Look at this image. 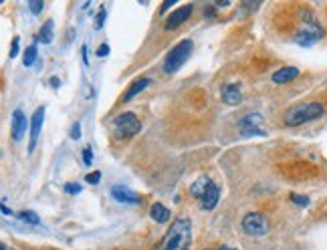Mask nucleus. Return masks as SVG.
Returning a JSON list of instances; mask_svg holds the SVG:
<instances>
[{"instance_id": "1", "label": "nucleus", "mask_w": 327, "mask_h": 250, "mask_svg": "<svg viewBox=\"0 0 327 250\" xmlns=\"http://www.w3.org/2000/svg\"><path fill=\"white\" fill-rule=\"evenodd\" d=\"M190 242V220L188 218H176L168 232L164 234L158 250H184Z\"/></svg>"}, {"instance_id": "2", "label": "nucleus", "mask_w": 327, "mask_h": 250, "mask_svg": "<svg viewBox=\"0 0 327 250\" xmlns=\"http://www.w3.org/2000/svg\"><path fill=\"white\" fill-rule=\"evenodd\" d=\"M323 111H325V107H323L321 103H317V101L293 105V107L285 113V125H289V127H297V125L309 123V121L321 117Z\"/></svg>"}, {"instance_id": "3", "label": "nucleus", "mask_w": 327, "mask_h": 250, "mask_svg": "<svg viewBox=\"0 0 327 250\" xmlns=\"http://www.w3.org/2000/svg\"><path fill=\"white\" fill-rule=\"evenodd\" d=\"M192 48H194V44H192V40L190 38H184V40H180L172 51L166 55V61H164V71L166 73H176L178 69H182V65L190 59V55H192Z\"/></svg>"}, {"instance_id": "4", "label": "nucleus", "mask_w": 327, "mask_h": 250, "mask_svg": "<svg viewBox=\"0 0 327 250\" xmlns=\"http://www.w3.org/2000/svg\"><path fill=\"white\" fill-rule=\"evenodd\" d=\"M323 38V28L309 16V20L295 32V36H293V40L297 42V44H301V46H311V44H315L317 40H321Z\"/></svg>"}, {"instance_id": "5", "label": "nucleus", "mask_w": 327, "mask_h": 250, "mask_svg": "<svg viewBox=\"0 0 327 250\" xmlns=\"http://www.w3.org/2000/svg\"><path fill=\"white\" fill-rule=\"evenodd\" d=\"M114 125H116V129H118V133L124 135V137H132V135H136V133L142 129L140 119H138L136 113H132V111L120 113V115L114 119Z\"/></svg>"}, {"instance_id": "6", "label": "nucleus", "mask_w": 327, "mask_h": 250, "mask_svg": "<svg viewBox=\"0 0 327 250\" xmlns=\"http://www.w3.org/2000/svg\"><path fill=\"white\" fill-rule=\"evenodd\" d=\"M242 230L248 236H262L268 232V220L260 212H248L242 218Z\"/></svg>"}, {"instance_id": "7", "label": "nucleus", "mask_w": 327, "mask_h": 250, "mask_svg": "<svg viewBox=\"0 0 327 250\" xmlns=\"http://www.w3.org/2000/svg\"><path fill=\"white\" fill-rule=\"evenodd\" d=\"M10 129H12V139L20 141L28 129L26 125V115L22 113V109H14L12 111V119H10Z\"/></svg>"}, {"instance_id": "8", "label": "nucleus", "mask_w": 327, "mask_h": 250, "mask_svg": "<svg viewBox=\"0 0 327 250\" xmlns=\"http://www.w3.org/2000/svg\"><path fill=\"white\" fill-rule=\"evenodd\" d=\"M42 121H44V107H38L30 119V143H28V152L32 154V149L36 147V139L40 135L42 129Z\"/></svg>"}, {"instance_id": "9", "label": "nucleus", "mask_w": 327, "mask_h": 250, "mask_svg": "<svg viewBox=\"0 0 327 250\" xmlns=\"http://www.w3.org/2000/svg\"><path fill=\"white\" fill-rule=\"evenodd\" d=\"M192 4H184V6H180V8H176L170 16H168V20H166V28L170 30V28H178L182 22H186L188 18H190V14H192Z\"/></svg>"}, {"instance_id": "10", "label": "nucleus", "mask_w": 327, "mask_h": 250, "mask_svg": "<svg viewBox=\"0 0 327 250\" xmlns=\"http://www.w3.org/2000/svg\"><path fill=\"white\" fill-rule=\"evenodd\" d=\"M260 121H262V117L256 115V113H250V115L242 117L240 119V133L242 135H266L262 129L256 127V123H260Z\"/></svg>"}, {"instance_id": "11", "label": "nucleus", "mask_w": 327, "mask_h": 250, "mask_svg": "<svg viewBox=\"0 0 327 250\" xmlns=\"http://www.w3.org/2000/svg\"><path fill=\"white\" fill-rule=\"evenodd\" d=\"M112 196L118 200V202H122V204H138V202H142L140 194L132 192V190L126 188V186H114V188H112Z\"/></svg>"}, {"instance_id": "12", "label": "nucleus", "mask_w": 327, "mask_h": 250, "mask_svg": "<svg viewBox=\"0 0 327 250\" xmlns=\"http://www.w3.org/2000/svg\"><path fill=\"white\" fill-rule=\"evenodd\" d=\"M218 200H220V188H218L216 184H210L208 192L200 200V206H202V210H214V206L218 204Z\"/></svg>"}, {"instance_id": "13", "label": "nucleus", "mask_w": 327, "mask_h": 250, "mask_svg": "<svg viewBox=\"0 0 327 250\" xmlns=\"http://www.w3.org/2000/svg\"><path fill=\"white\" fill-rule=\"evenodd\" d=\"M222 101L226 103V105H238L240 101H242V93H240V89H238V85H226L224 87V91H222Z\"/></svg>"}, {"instance_id": "14", "label": "nucleus", "mask_w": 327, "mask_h": 250, "mask_svg": "<svg viewBox=\"0 0 327 250\" xmlns=\"http://www.w3.org/2000/svg\"><path fill=\"white\" fill-rule=\"evenodd\" d=\"M297 75H299V69H297V67H283V69H279V71L272 73V83L283 85V83L293 81Z\"/></svg>"}, {"instance_id": "15", "label": "nucleus", "mask_w": 327, "mask_h": 250, "mask_svg": "<svg viewBox=\"0 0 327 250\" xmlns=\"http://www.w3.org/2000/svg\"><path fill=\"white\" fill-rule=\"evenodd\" d=\"M150 83H152V79H148V77H140V79H136V81L130 85V89L124 93L122 99H124V101H132V99H134L138 93H142Z\"/></svg>"}, {"instance_id": "16", "label": "nucleus", "mask_w": 327, "mask_h": 250, "mask_svg": "<svg viewBox=\"0 0 327 250\" xmlns=\"http://www.w3.org/2000/svg\"><path fill=\"white\" fill-rule=\"evenodd\" d=\"M210 178H206V176H200L192 186H190V196L192 198H200L202 200V196L208 192V188H210Z\"/></svg>"}, {"instance_id": "17", "label": "nucleus", "mask_w": 327, "mask_h": 250, "mask_svg": "<svg viewBox=\"0 0 327 250\" xmlns=\"http://www.w3.org/2000/svg\"><path fill=\"white\" fill-rule=\"evenodd\" d=\"M150 216H152V220L158 222V224H166V222L170 220V210L164 206V204H154L152 210H150Z\"/></svg>"}, {"instance_id": "18", "label": "nucleus", "mask_w": 327, "mask_h": 250, "mask_svg": "<svg viewBox=\"0 0 327 250\" xmlns=\"http://www.w3.org/2000/svg\"><path fill=\"white\" fill-rule=\"evenodd\" d=\"M52 26H54L52 20H46V22L40 26V30H38V40H40L42 44H48V42L52 40Z\"/></svg>"}, {"instance_id": "19", "label": "nucleus", "mask_w": 327, "mask_h": 250, "mask_svg": "<svg viewBox=\"0 0 327 250\" xmlns=\"http://www.w3.org/2000/svg\"><path fill=\"white\" fill-rule=\"evenodd\" d=\"M24 67H32L34 65V61H36V46L34 44H30L26 51H24Z\"/></svg>"}, {"instance_id": "20", "label": "nucleus", "mask_w": 327, "mask_h": 250, "mask_svg": "<svg viewBox=\"0 0 327 250\" xmlns=\"http://www.w3.org/2000/svg\"><path fill=\"white\" fill-rule=\"evenodd\" d=\"M20 220H24V222H28V224H32V226H36L40 220H38V216L32 212V210H24L22 214H20Z\"/></svg>"}, {"instance_id": "21", "label": "nucleus", "mask_w": 327, "mask_h": 250, "mask_svg": "<svg viewBox=\"0 0 327 250\" xmlns=\"http://www.w3.org/2000/svg\"><path fill=\"white\" fill-rule=\"evenodd\" d=\"M28 8H30L32 14H38V12H42L44 4H42V0H30V2H28Z\"/></svg>"}, {"instance_id": "22", "label": "nucleus", "mask_w": 327, "mask_h": 250, "mask_svg": "<svg viewBox=\"0 0 327 250\" xmlns=\"http://www.w3.org/2000/svg\"><path fill=\"white\" fill-rule=\"evenodd\" d=\"M291 200H293V202L297 204V206H309V198L307 196H299V194H291Z\"/></svg>"}, {"instance_id": "23", "label": "nucleus", "mask_w": 327, "mask_h": 250, "mask_svg": "<svg viewBox=\"0 0 327 250\" xmlns=\"http://www.w3.org/2000/svg\"><path fill=\"white\" fill-rule=\"evenodd\" d=\"M103 22H105V6H101V8H99L97 20H95V28H103Z\"/></svg>"}, {"instance_id": "24", "label": "nucleus", "mask_w": 327, "mask_h": 250, "mask_svg": "<svg viewBox=\"0 0 327 250\" xmlns=\"http://www.w3.org/2000/svg\"><path fill=\"white\" fill-rule=\"evenodd\" d=\"M18 46H20V38L14 36V38H12V48H10V59H14V57L18 55Z\"/></svg>"}, {"instance_id": "25", "label": "nucleus", "mask_w": 327, "mask_h": 250, "mask_svg": "<svg viewBox=\"0 0 327 250\" xmlns=\"http://www.w3.org/2000/svg\"><path fill=\"white\" fill-rule=\"evenodd\" d=\"M85 180H87L89 184H93V186H95V184H99V180H101V172H93V174H87V176H85Z\"/></svg>"}, {"instance_id": "26", "label": "nucleus", "mask_w": 327, "mask_h": 250, "mask_svg": "<svg viewBox=\"0 0 327 250\" xmlns=\"http://www.w3.org/2000/svg\"><path fill=\"white\" fill-rule=\"evenodd\" d=\"M65 192L71 194V196H75V194L81 192V184H67V186H65Z\"/></svg>"}, {"instance_id": "27", "label": "nucleus", "mask_w": 327, "mask_h": 250, "mask_svg": "<svg viewBox=\"0 0 327 250\" xmlns=\"http://www.w3.org/2000/svg\"><path fill=\"white\" fill-rule=\"evenodd\" d=\"M83 164L85 166H91L93 164V152H91V147H87L85 152H83Z\"/></svg>"}, {"instance_id": "28", "label": "nucleus", "mask_w": 327, "mask_h": 250, "mask_svg": "<svg viewBox=\"0 0 327 250\" xmlns=\"http://www.w3.org/2000/svg\"><path fill=\"white\" fill-rule=\"evenodd\" d=\"M71 137H73V139H79V137H81V125H79V123H75V125L71 127Z\"/></svg>"}, {"instance_id": "29", "label": "nucleus", "mask_w": 327, "mask_h": 250, "mask_svg": "<svg viewBox=\"0 0 327 250\" xmlns=\"http://www.w3.org/2000/svg\"><path fill=\"white\" fill-rule=\"evenodd\" d=\"M107 53H109V44H101L99 51H97V55H99V57H105Z\"/></svg>"}, {"instance_id": "30", "label": "nucleus", "mask_w": 327, "mask_h": 250, "mask_svg": "<svg viewBox=\"0 0 327 250\" xmlns=\"http://www.w3.org/2000/svg\"><path fill=\"white\" fill-rule=\"evenodd\" d=\"M170 6H174V0H168V2H164V4H162V12H166Z\"/></svg>"}, {"instance_id": "31", "label": "nucleus", "mask_w": 327, "mask_h": 250, "mask_svg": "<svg viewBox=\"0 0 327 250\" xmlns=\"http://www.w3.org/2000/svg\"><path fill=\"white\" fill-rule=\"evenodd\" d=\"M50 85H52V87H59V85H61L59 77H50Z\"/></svg>"}, {"instance_id": "32", "label": "nucleus", "mask_w": 327, "mask_h": 250, "mask_svg": "<svg viewBox=\"0 0 327 250\" xmlns=\"http://www.w3.org/2000/svg\"><path fill=\"white\" fill-rule=\"evenodd\" d=\"M2 214H6V216L10 214V216H12V210H10V208H8L6 204H2Z\"/></svg>"}, {"instance_id": "33", "label": "nucleus", "mask_w": 327, "mask_h": 250, "mask_svg": "<svg viewBox=\"0 0 327 250\" xmlns=\"http://www.w3.org/2000/svg\"><path fill=\"white\" fill-rule=\"evenodd\" d=\"M83 63L89 65V59H87V46H83Z\"/></svg>"}, {"instance_id": "34", "label": "nucleus", "mask_w": 327, "mask_h": 250, "mask_svg": "<svg viewBox=\"0 0 327 250\" xmlns=\"http://www.w3.org/2000/svg\"><path fill=\"white\" fill-rule=\"evenodd\" d=\"M218 250H234V248H228V246H220Z\"/></svg>"}, {"instance_id": "35", "label": "nucleus", "mask_w": 327, "mask_h": 250, "mask_svg": "<svg viewBox=\"0 0 327 250\" xmlns=\"http://www.w3.org/2000/svg\"><path fill=\"white\" fill-rule=\"evenodd\" d=\"M0 250H8V248H6V246H4V244H2V246H0Z\"/></svg>"}, {"instance_id": "36", "label": "nucleus", "mask_w": 327, "mask_h": 250, "mask_svg": "<svg viewBox=\"0 0 327 250\" xmlns=\"http://www.w3.org/2000/svg\"><path fill=\"white\" fill-rule=\"evenodd\" d=\"M184 250H190V248H184Z\"/></svg>"}]
</instances>
